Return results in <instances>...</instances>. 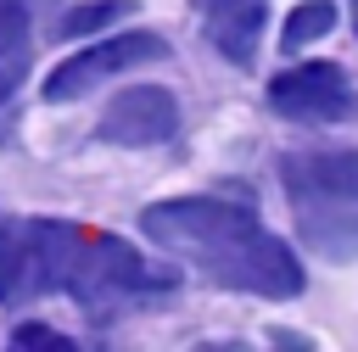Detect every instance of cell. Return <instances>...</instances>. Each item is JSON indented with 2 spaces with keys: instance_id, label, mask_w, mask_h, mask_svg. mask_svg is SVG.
<instances>
[{
  "instance_id": "obj_1",
  "label": "cell",
  "mask_w": 358,
  "mask_h": 352,
  "mask_svg": "<svg viewBox=\"0 0 358 352\" xmlns=\"http://www.w3.org/2000/svg\"><path fill=\"white\" fill-rule=\"evenodd\" d=\"M73 296L90 313H112L140 296L173 291V274L145 263L129 240L62 218H6L0 223V302L22 307L34 296Z\"/></svg>"
},
{
  "instance_id": "obj_2",
  "label": "cell",
  "mask_w": 358,
  "mask_h": 352,
  "mask_svg": "<svg viewBox=\"0 0 358 352\" xmlns=\"http://www.w3.org/2000/svg\"><path fill=\"white\" fill-rule=\"evenodd\" d=\"M140 229L224 291H246V296H268V302L302 296L296 251L280 235H268L257 223V212L241 201H218V196L151 201L140 212Z\"/></svg>"
},
{
  "instance_id": "obj_3",
  "label": "cell",
  "mask_w": 358,
  "mask_h": 352,
  "mask_svg": "<svg viewBox=\"0 0 358 352\" xmlns=\"http://www.w3.org/2000/svg\"><path fill=\"white\" fill-rule=\"evenodd\" d=\"M268 106L291 123H352L358 117V89L336 61H302L268 78Z\"/></svg>"
},
{
  "instance_id": "obj_4",
  "label": "cell",
  "mask_w": 358,
  "mask_h": 352,
  "mask_svg": "<svg viewBox=\"0 0 358 352\" xmlns=\"http://www.w3.org/2000/svg\"><path fill=\"white\" fill-rule=\"evenodd\" d=\"M168 56V39L162 34H145V28H129V34H112V39H95L90 50L67 56L50 78H45V101H73L106 78H117L123 67H140V61H162Z\"/></svg>"
},
{
  "instance_id": "obj_5",
  "label": "cell",
  "mask_w": 358,
  "mask_h": 352,
  "mask_svg": "<svg viewBox=\"0 0 358 352\" xmlns=\"http://www.w3.org/2000/svg\"><path fill=\"white\" fill-rule=\"evenodd\" d=\"M280 184L296 212L358 207V151H291L280 162Z\"/></svg>"
},
{
  "instance_id": "obj_6",
  "label": "cell",
  "mask_w": 358,
  "mask_h": 352,
  "mask_svg": "<svg viewBox=\"0 0 358 352\" xmlns=\"http://www.w3.org/2000/svg\"><path fill=\"white\" fill-rule=\"evenodd\" d=\"M179 129V101L162 84H134L123 95H112V106L101 112L95 134L106 145H162Z\"/></svg>"
},
{
  "instance_id": "obj_7",
  "label": "cell",
  "mask_w": 358,
  "mask_h": 352,
  "mask_svg": "<svg viewBox=\"0 0 358 352\" xmlns=\"http://www.w3.org/2000/svg\"><path fill=\"white\" fill-rule=\"evenodd\" d=\"M201 6V34L218 56H229L235 67H252L257 39H263V0H196Z\"/></svg>"
},
{
  "instance_id": "obj_8",
  "label": "cell",
  "mask_w": 358,
  "mask_h": 352,
  "mask_svg": "<svg viewBox=\"0 0 358 352\" xmlns=\"http://www.w3.org/2000/svg\"><path fill=\"white\" fill-rule=\"evenodd\" d=\"M296 229L308 240L313 257L324 263H352L358 257V207H319V212H296Z\"/></svg>"
},
{
  "instance_id": "obj_9",
  "label": "cell",
  "mask_w": 358,
  "mask_h": 352,
  "mask_svg": "<svg viewBox=\"0 0 358 352\" xmlns=\"http://www.w3.org/2000/svg\"><path fill=\"white\" fill-rule=\"evenodd\" d=\"M330 28H336V6H330V0H302V6L285 17V28H280V45H285V50H302V45L324 39Z\"/></svg>"
},
{
  "instance_id": "obj_10",
  "label": "cell",
  "mask_w": 358,
  "mask_h": 352,
  "mask_svg": "<svg viewBox=\"0 0 358 352\" xmlns=\"http://www.w3.org/2000/svg\"><path fill=\"white\" fill-rule=\"evenodd\" d=\"M117 17H129V0H90V6H73V11H62L56 34H62V39H84V34H95V28L117 22Z\"/></svg>"
},
{
  "instance_id": "obj_11",
  "label": "cell",
  "mask_w": 358,
  "mask_h": 352,
  "mask_svg": "<svg viewBox=\"0 0 358 352\" xmlns=\"http://www.w3.org/2000/svg\"><path fill=\"white\" fill-rule=\"evenodd\" d=\"M28 6L34 0H0V61H17L28 50Z\"/></svg>"
},
{
  "instance_id": "obj_12",
  "label": "cell",
  "mask_w": 358,
  "mask_h": 352,
  "mask_svg": "<svg viewBox=\"0 0 358 352\" xmlns=\"http://www.w3.org/2000/svg\"><path fill=\"white\" fill-rule=\"evenodd\" d=\"M6 352H84V346H78L73 335L50 330V324H17V335H11Z\"/></svg>"
},
{
  "instance_id": "obj_13",
  "label": "cell",
  "mask_w": 358,
  "mask_h": 352,
  "mask_svg": "<svg viewBox=\"0 0 358 352\" xmlns=\"http://www.w3.org/2000/svg\"><path fill=\"white\" fill-rule=\"evenodd\" d=\"M17 84H22V67H17V61H0V101H6Z\"/></svg>"
},
{
  "instance_id": "obj_14",
  "label": "cell",
  "mask_w": 358,
  "mask_h": 352,
  "mask_svg": "<svg viewBox=\"0 0 358 352\" xmlns=\"http://www.w3.org/2000/svg\"><path fill=\"white\" fill-rule=\"evenodd\" d=\"M190 352H252L246 341H201V346H190Z\"/></svg>"
}]
</instances>
